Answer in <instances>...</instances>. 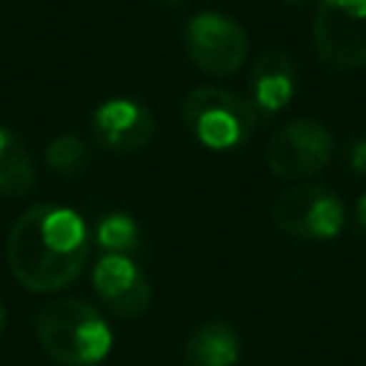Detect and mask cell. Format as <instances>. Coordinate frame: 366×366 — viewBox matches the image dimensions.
<instances>
[{
  "mask_svg": "<svg viewBox=\"0 0 366 366\" xmlns=\"http://www.w3.org/2000/svg\"><path fill=\"white\" fill-rule=\"evenodd\" d=\"M312 46L323 66L352 71L366 66V0H317Z\"/></svg>",
  "mask_w": 366,
  "mask_h": 366,
  "instance_id": "obj_4",
  "label": "cell"
},
{
  "mask_svg": "<svg viewBox=\"0 0 366 366\" xmlns=\"http://www.w3.org/2000/svg\"><path fill=\"white\" fill-rule=\"evenodd\" d=\"M183 49L203 74L226 77L246 63L249 34L237 20L220 11H200L183 29Z\"/></svg>",
  "mask_w": 366,
  "mask_h": 366,
  "instance_id": "obj_7",
  "label": "cell"
},
{
  "mask_svg": "<svg viewBox=\"0 0 366 366\" xmlns=\"http://www.w3.org/2000/svg\"><path fill=\"white\" fill-rule=\"evenodd\" d=\"M37 169L17 132L0 126V197H23L34 189Z\"/></svg>",
  "mask_w": 366,
  "mask_h": 366,
  "instance_id": "obj_12",
  "label": "cell"
},
{
  "mask_svg": "<svg viewBox=\"0 0 366 366\" xmlns=\"http://www.w3.org/2000/svg\"><path fill=\"white\" fill-rule=\"evenodd\" d=\"M37 343L63 366H94L112 349V329L106 317L80 297L49 300L34 320Z\"/></svg>",
  "mask_w": 366,
  "mask_h": 366,
  "instance_id": "obj_2",
  "label": "cell"
},
{
  "mask_svg": "<svg viewBox=\"0 0 366 366\" xmlns=\"http://www.w3.org/2000/svg\"><path fill=\"white\" fill-rule=\"evenodd\" d=\"M249 103L257 114H277L283 112L295 92H297V69L286 51L266 49L249 66Z\"/></svg>",
  "mask_w": 366,
  "mask_h": 366,
  "instance_id": "obj_10",
  "label": "cell"
},
{
  "mask_svg": "<svg viewBox=\"0 0 366 366\" xmlns=\"http://www.w3.org/2000/svg\"><path fill=\"white\" fill-rule=\"evenodd\" d=\"M274 226L295 240H332L346 226V206L329 186L297 183L283 189L272 203Z\"/></svg>",
  "mask_w": 366,
  "mask_h": 366,
  "instance_id": "obj_5",
  "label": "cell"
},
{
  "mask_svg": "<svg viewBox=\"0 0 366 366\" xmlns=\"http://www.w3.org/2000/svg\"><path fill=\"white\" fill-rule=\"evenodd\" d=\"M92 234L86 220L66 206H29L6 237V263L29 292H60L89 263Z\"/></svg>",
  "mask_w": 366,
  "mask_h": 366,
  "instance_id": "obj_1",
  "label": "cell"
},
{
  "mask_svg": "<svg viewBox=\"0 0 366 366\" xmlns=\"http://www.w3.org/2000/svg\"><path fill=\"white\" fill-rule=\"evenodd\" d=\"M3 332H6V306L0 300V337H3Z\"/></svg>",
  "mask_w": 366,
  "mask_h": 366,
  "instance_id": "obj_17",
  "label": "cell"
},
{
  "mask_svg": "<svg viewBox=\"0 0 366 366\" xmlns=\"http://www.w3.org/2000/svg\"><path fill=\"white\" fill-rule=\"evenodd\" d=\"M43 157H46V166L57 174H80L92 160V149L77 134H60L46 146Z\"/></svg>",
  "mask_w": 366,
  "mask_h": 366,
  "instance_id": "obj_14",
  "label": "cell"
},
{
  "mask_svg": "<svg viewBox=\"0 0 366 366\" xmlns=\"http://www.w3.org/2000/svg\"><path fill=\"white\" fill-rule=\"evenodd\" d=\"M280 3H289V6H303V3H309V0H280Z\"/></svg>",
  "mask_w": 366,
  "mask_h": 366,
  "instance_id": "obj_18",
  "label": "cell"
},
{
  "mask_svg": "<svg viewBox=\"0 0 366 366\" xmlns=\"http://www.w3.org/2000/svg\"><path fill=\"white\" fill-rule=\"evenodd\" d=\"M94 243L97 249H103V254H123L132 257V252H137L140 246V229L134 223L132 214L126 212H109L94 223Z\"/></svg>",
  "mask_w": 366,
  "mask_h": 366,
  "instance_id": "obj_13",
  "label": "cell"
},
{
  "mask_svg": "<svg viewBox=\"0 0 366 366\" xmlns=\"http://www.w3.org/2000/svg\"><path fill=\"white\" fill-rule=\"evenodd\" d=\"M163 3H183V0H163Z\"/></svg>",
  "mask_w": 366,
  "mask_h": 366,
  "instance_id": "obj_19",
  "label": "cell"
},
{
  "mask_svg": "<svg viewBox=\"0 0 366 366\" xmlns=\"http://www.w3.org/2000/svg\"><path fill=\"white\" fill-rule=\"evenodd\" d=\"M183 123L192 137L212 152H232L243 146L260 120L249 97L220 86H197L183 97Z\"/></svg>",
  "mask_w": 366,
  "mask_h": 366,
  "instance_id": "obj_3",
  "label": "cell"
},
{
  "mask_svg": "<svg viewBox=\"0 0 366 366\" xmlns=\"http://www.w3.org/2000/svg\"><path fill=\"white\" fill-rule=\"evenodd\" d=\"M346 163H349L352 172L366 177V137H357L346 146Z\"/></svg>",
  "mask_w": 366,
  "mask_h": 366,
  "instance_id": "obj_15",
  "label": "cell"
},
{
  "mask_svg": "<svg viewBox=\"0 0 366 366\" xmlns=\"http://www.w3.org/2000/svg\"><path fill=\"white\" fill-rule=\"evenodd\" d=\"M89 126H92V137L100 149L120 152V154L137 152L154 137V114L132 97L103 100L92 112Z\"/></svg>",
  "mask_w": 366,
  "mask_h": 366,
  "instance_id": "obj_8",
  "label": "cell"
},
{
  "mask_svg": "<svg viewBox=\"0 0 366 366\" xmlns=\"http://www.w3.org/2000/svg\"><path fill=\"white\" fill-rule=\"evenodd\" d=\"M355 223L360 232H366V192L357 197V206H355Z\"/></svg>",
  "mask_w": 366,
  "mask_h": 366,
  "instance_id": "obj_16",
  "label": "cell"
},
{
  "mask_svg": "<svg viewBox=\"0 0 366 366\" xmlns=\"http://www.w3.org/2000/svg\"><path fill=\"white\" fill-rule=\"evenodd\" d=\"M92 286L117 317H140L152 303V283L146 272L123 254H103L92 269Z\"/></svg>",
  "mask_w": 366,
  "mask_h": 366,
  "instance_id": "obj_9",
  "label": "cell"
},
{
  "mask_svg": "<svg viewBox=\"0 0 366 366\" xmlns=\"http://www.w3.org/2000/svg\"><path fill=\"white\" fill-rule=\"evenodd\" d=\"M335 154V137L326 123L315 117H297L283 123L266 140V166L286 180L315 177L329 166Z\"/></svg>",
  "mask_w": 366,
  "mask_h": 366,
  "instance_id": "obj_6",
  "label": "cell"
},
{
  "mask_svg": "<svg viewBox=\"0 0 366 366\" xmlns=\"http://www.w3.org/2000/svg\"><path fill=\"white\" fill-rule=\"evenodd\" d=\"M183 366H234L240 360V337L229 323H200L183 340Z\"/></svg>",
  "mask_w": 366,
  "mask_h": 366,
  "instance_id": "obj_11",
  "label": "cell"
}]
</instances>
